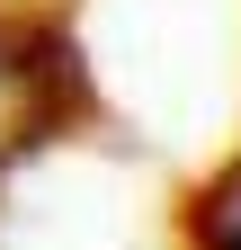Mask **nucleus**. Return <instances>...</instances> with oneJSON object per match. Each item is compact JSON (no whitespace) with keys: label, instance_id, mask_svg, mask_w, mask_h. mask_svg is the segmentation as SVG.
<instances>
[{"label":"nucleus","instance_id":"obj_1","mask_svg":"<svg viewBox=\"0 0 241 250\" xmlns=\"http://www.w3.org/2000/svg\"><path fill=\"white\" fill-rule=\"evenodd\" d=\"M215 250H241V188H232L223 214H215Z\"/></svg>","mask_w":241,"mask_h":250}]
</instances>
